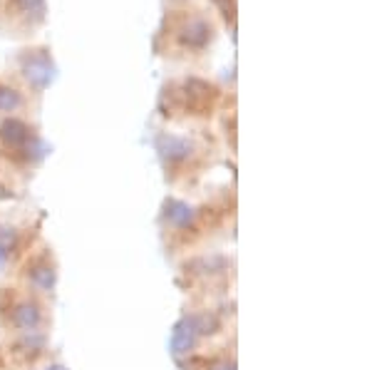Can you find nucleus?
<instances>
[{
	"label": "nucleus",
	"mask_w": 372,
	"mask_h": 370,
	"mask_svg": "<svg viewBox=\"0 0 372 370\" xmlns=\"http://www.w3.org/2000/svg\"><path fill=\"white\" fill-rule=\"evenodd\" d=\"M209 32H211L209 25H206L204 20H192V23L181 30V43L192 45V48H201V45H206V40H209Z\"/></svg>",
	"instance_id": "nucleus-1"
},
{
	"label": "nucleus",
	"mask_w": 372,
	"mask_h": 370,
	"mask_svg": "<svg viewBox=\"0 0 372 370\" xmlns=\"http://www.w3.org/2000/svg\"><path fill=\"white\" fill-rule=\"evenodd\" d=\"M28 127H25L23 122H18V119H8L6 124H3V139H6L10 147H23L25 142H28Z\"/></svg>",
	"instance_id": "nucleus-2"
},
{
	"label": "nucleus",
	"mask_w": 372,
	"mask_h": 370,
	"mask_svg": "<svg viewBox=\"0 0 372 370\" xmlns=\"http://www.w3.org/2000/svg\"><path fill=\"white\" fill-rule=\"evenodd\" d=\"M28 80L35 82V85H48L50 82V65L45 60H37L28 65Z\"/></svg>",
	"instance_id": "nucleus-3"
},
{
	"label": "nucleus",
	"mask_w": 372,
	"mask_h": 370,
	"mask_svg": "<svg viewBox=\"0 0 372 370\" xmlns=\"http://www.w3.org/2000/svg\"><path fill=\"white\" fill-rule=\"evenodd\" d=\"M12 323L20 328H30L37 323V309L35 306H20L18 311H15V315H12Z\"/></svg>",
	"instance_id": "nucleus-4"
},
{
	"label": "nucleus",
	"mask_w": 372,
	"mask_h": 370,
	"mask_svg": "<svg viewBox=\"0 0 372 370\" xmlns=\"http://www.w3.org/2000/svg\"><path fill=\"white\" fill-rule=\"evenodd\" d=\"M20 105V97L15 90H6V87H0V110H12V107Z\"/></svg>",
	"instance_id": "nucleus-5"
},
{
	"label": "nucleus",
	"mask_w": 372,
	"mask_h": 370,
	"mask_svg": "<svg viewBox=\"0 0 372 370\" xmlns=\"http://www.w3.org/2000/svg\"><path fill=\"white\" fill-rule=\"evenodd\" d=\"M167 144H169L167 155L172 157V159H176V157H186V155H189V149H192L186 142H181V139H174V137H172V139H167Z\"/></svg>",
	"instance_id": "nucleus-6"
},
{
	"label": "nucleus",
	"mask_w": 372,
	"mask_h": 370,
	"mask_svg": "<svg viewBox=\"0 0 372 370\" xmlns=\"http://www.w3.org/2000/svg\"><path fill=\"white\" fill-rule=\"evenodd\" d=\"M12 3H15V6L20 8V10H40V8H43V0H12Z\"/></svg>",
	"instance_id": "nucleus-7"
},
{
	"label": "nucleus",
	"mask_w": 372,
	"mask_h": 370,
	"mask_svg": "<svg viewBox=\"0 0 372 370\" xmlns=\"http://www.w3.org/2000/svg\"><path fill=\"white\" fill-rule=\"evenodd\" d=\"M35 281L40 286H45V289H50V286H52V271H48V269H40V273H35Z\"/></svg>",
	"instance_id": "nucleus-8"
}]
</instances>
